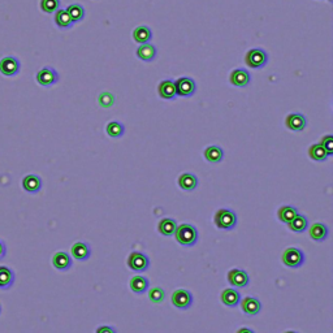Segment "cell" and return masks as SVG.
Listing matches in <instances>:
<instances>
[{
  "instance_id": "cell-1",
  "label": "cell",
  "mask_w": 333,
  "mask_h": 333,
  "mask_svg": "<svg viewBox=\"0 0 333 333\" xmlns=\"http://www.w3.org/2000/svg\"><path fill=\"white\" fill-rule=\"evenodd\" d=\"M175 237L177 242L183 246H194L198 242V231L194 225L184 223V224L177 225Z\"/></svg>"
},
{
  "instance_id": "cell-2",
  "label": "cell",
  "mask_w": 333,
  "mask_h": 333,
  "mask_svg": "<svg viewBox=\"0 0 333 333\" xmlns=\"http://www.w3.org/2000/svg\"><path fill=\"white\" fill-rule=\"evenodd\" d=\"M215 225L219 229H224V231H232L236 225H237V215L236 212L229 210V208H220L215 214Z\"/></svg>"
},
{
  "instance_id": "cell-3",
  "label": "cell",
  "mask_w": 333,
  "mask_h": 333,
  "mask_svg": "<svg viewBox=\"0 0 333 333\" xmlns=\"http://www.w3.org/2000/svg\"><path fill=\"white\" fill-rule=\"evenodd\" d=\"M245 63L251 69H260L268 63V55L263 48H251L245 56Z\"/></svg>"
},
{
  "instance_id": "cell-4",
  "label": "cell",
  "mask_w": 333,
  "mask_h": 333,
  "mask_svg": "<svg viewBox=\"0 0 333 333\" xmlns=\"http://www.w3.org/2000/svg\"><path fill=\"white\" fill-rule=\"evenodd\" d=\"M282 263L289 268H298L304 263V254L298 247H288L281 255Z\"/></svg>"
},
{
  "instance_id": "cell-5",
  "label": "cell",
  "mask_w": 333,
  "mask_h": 333,
  "mask_svg": "<svg viewBox=\"0 0 333 333\" xmlns=\"http://www.w3.org/2000/svg\"><path fill=\"white\" fill-rule=\"evenodd\" d=\"M126 264H128L129 268L134 272H143L150 266V259H148L147 255H144L143 253H139V251H133L130 255L128 256V260H126Z\"/></svg>"
},
{
  "instance_id": "cell-6",
  "label": "cell",
  "mask_w": 333,
  "mask_h": 333,
  "mask_svg": "<svg viewBox=\"0 0 333 333\" xmlns=\"http://www.w3.org/2000/svg\"><path fill=\"white\" fill-rule=\"evenodd\" d=\"M172 303L175 307L180 308V310H188L193 304V295L189 290L185 289H177L173 291L172 294Z\"/></svg>"
},
{
  "instance_id": "cell-7",
  "label": "cell",
  "mask_w": 333,
  "mask_h": 333,
  "mask_svg": "<svg viewBox=\"0 0 333 333\" xmlns=\"http://www.w3.org/2000/svg\"><path fill=\"white\" fill-rule=\"evenodd\" d=\"M175 86H176L177 95L184 96V98H189L194 95L197 90L196 81L190 77H181L177 81H175Z\"/></svg>"
},
{
  "instance_id": "cell-8",
  "label": "cell",
  "mask_w": 333,
  "mask_h": 333,
  "mask_svg": "<svg viewBox=\"0 0 333 333\" xmlns=\"http://www.w3.org/2000/svg\"><path fill=\"white\" fill-rule=\"evenodd\" d=\"M20 68H21L20 60L15 56H6L0 60V73L7 77H13L19 74Z\"/></svg>"
},
{
  "instance_id": "cell-9",
  "label": "cell",
  "mask_w": 333,
  "mask_h": 333,
  "mask_svg": "<svg viewBox=\"0 0 333 333\" xmlns=\"http://www.w3.org/2000/svg\"><path fill=\"white\" fill-rule=\"evenodd\" d=\"M59 81L58 72L51 67L42 68L41 71L37 73V82L43 87H50Z\"/></svg>"
},
{
  "instance_id": "cell-10",
  "label": "cell",
  "mask_w": 333,
  "mask_h": 333,
  "mask_svg": "<svg viewBox=\"0 0 333 333\" xmlns=\"http://www.w3.org/2000/svg\"><path fill=\"white\" fill-rule=\"evenodd\" d=\"M228 281L236 288H245V286L249 285L250 277L244 269L233 268L228 272Z\"/></svg>"
},
{
  "instance_id": "cell-11",
  "label": "cell",
  "mask_w": 333,
  "mask_h": 333,
  "mask_svg": "<svg viewBox=\"0 0 333 333\" xmlns=\"http://www.w3.org/2000/svg\"><path fill=\"white\" fill-rule=\"evenodd\" d=\"M250 81H251V76H250L249 71H246L244 68L234 69V71H232L231 76H229V82L236 87L249 86Z\"/></svg>"
},
{
  "instance_id": "cell-12",
  "label": "cell",
  "mask_w": 333,
  "mask_h": 333,
  "mask_svg": "<svg viewBox=\"0 0 333 333\" xmlns=\"http://www.w3.org/2000/svg\"><path fill=\"white\" fill-rule=\"evenodd\" d=\"M286 128L291 131H302L306 129V117L302 113H289L285 119Z\"/></svg>"
},
{
  "instance_id": "cell-13",
  "label": "cell",
  "mask_w": 333,
  "mask_h": 333,
  "mask_svg": "<svg viewBox=\"0 0 333 333\" xmlns=\"http://www.w3.org/2000/svg\"><path fill=\"white\" fill-rule=\"evenodd\" d=\"M240 303L241 308H242V311H244L246 315H256L259 314L260 310H262V303H260L259 299L255 297L247 295V297L241 299Z\"/></svg>"
},
{
  "instance_id": "cell-14",
  "label": "cell",
  "mask_w": 333,
  "mask_h": 333,
  "mask_svg": "<svg viewBox=\"0 0 333 333\" xmlns=\"http://www.w3.org/2000/svg\"><path fill=\"white\" fill-rule=\"evenodd\" d=\"M157 94L161 99L172 100L177 96L176 86H175V81L173 80H164L159 83L157 86Z\"/></svg>"
},
{
  "instance_id": "cell-15",
  "label": "cell",
  "mask_w": 333,
  "mask_h": 333,
  "mask_svg": "<svg viewBox=\"0 0 333 333\" xmlns=\"http://www.w3.org/2000/svg\"><path fill=\"white\" fill-rule=\"evenodd\" d=\"M52 266L59 271H67L72 267L71 255L65 251H58L52 256Z\"/></svg>"
},
{
  "instance_id": "cell-16",
  "label": "cell",
  "mask_w": 333,
  "mask_h": 333,
  "mask_svg": "<svg viewBox=\"0 0 333 333\" xmlns=\"http://www.w3.org/2000/svg\"><path fill=\"white\" fill-rule=\"evenodd\" d=\"M72 256H73L76 260H80V262H85L90 258L91 255V249H90L89 245L86 242H76V244L72 246L71 249Z\"/></svg>"
},
{
  "instance_id": "cell-17",
  "label": "cell",
  "mask_w": 333,
  "mask_h": 333,
  "mask_svg": "<svg viewBox=\"0 0 333 333\" xmlns=\"http://www.w3.org/2000/svg\"><path fill=\"white\" fill-rule=\"evenodd\" d=\"M220 299L228 307H236V306L240 304L241 301L240 291L232 288L225 289V290H223V293H221Z\"/></svg>"
},
{
  "instance_id": "cell-18",
  "label": "cell",
  "mask_w": 333,
  "mask_h": 333,
  "mask_svg": "<svg viewBox=\"0 0 333 333\" xmlns=\"http://www.w3.org/2000/svg\"><path fill=\"white\" fill-rule=\"evenodd\" d=\"M156 47L154 45H151V43H144V45H141L139 47L137 48V58L142 61H152L155 58H156Z\"/></svg>"
},
{
  "instance_id": "cell-19",
  "label": "cell",
  "mask_w": 333,
  "mask_h": 333,
  "mask_svg": "<svg viewBox=\"0 0 333 333\" xmlns=\"http://www.w3.org/2000/svg\"><path fill=\"white\" fill-rule=\"evenodd\" d=\"M23 188L30 194H36L42 189V180L37 175H28L23 179Z\"/></svg>"
},
{
  "instance_id": "cell-20",
  "label": "cell",
  "mask_w": 333,
  "mask_h": 333,
  "mask_svg": "<svg viewBox=\"0 0 333 333\" xmlns=\"http://www.w3.org/2000/svg\"><path fill=\"white\" fill-rule=\"evenodd\" d=\"M15 279H16V276L10 267L0 266V289L2 290L10 289L13 285Z\"/></svg>"
},
{
  "instance_id": "cell-21",
  "label": "cell",
  "mask_w": 333,
  "mask_h": 333,
  "mask_svg": "<svg viewBox=\"0 0 333 333\" xmlns=\"http://www.w3.org/2000/svg\"><path fill=\"white\" fill-rule=\"evenodd\" d=\"M203 155H205L206 160L211 164H218L224 159V151H223V148H221L220 146H216V144L208 146L205 150V154Z\"/></svg>"
},
{
  "instance_id": "cell-22",
  "label": "cell",
  "mask_w": 333,
  "mask_h": 333,
  "mask_svg": "<svg viewBox=\"0 0 333 333\" xmlns=\"http://www.w3.org/2000/svg\"><path fill=\"white\" fill-rule=\"evenodd\" d=\"M148 279L144 277V276H133L129 282V286H130L131 291H134L137 294H143L148 290Z\"/></svg>"
},
{
  "instance_id": "cell-23",
  "label": "cell",
  "mask_w": 333,
  "mask_h": 333,
  "mask_svg": "<svg viewBox=\"0 0 333 333\" xmlns=\"http://www.w3.org/2000/svg\"><path fill=\"white\" fill-rule=\"evenodd\" d=\"M179 186L185 192H193L198 186V179L193 173H183L179 177Z\"/></svg>"
},
{
  "instance_id": "cell-24",
  "label": "cell",
  "mask_w": 333,
  "mask_h": 333,
  "mask_svg": "<svg viewBox=\"0 0 333 333\" xmlns=\"http://www.w3.org/2000/svg\"><path fill=\"white\" fill-rule=\"evenodd\" d=\"M310 237L316 242H323L328 237V227L321 223H315L310 227Z\"/></svg>"
},
{
  "instance_id": "cell-25",
  "label": "cell",
  "mask_w": 333,
  "mask_h": 333,
  "mask_svg": "<svg viewBox=\"0 0 333 333\" xmlns=\"http://www.w3.org/2000/svg\"><path fill=\"white\" fill-rule=\"evenodd\" d=\"M288 225H289V229H290L291 232H295V233H302V232L306 231L308 227L307 218H306L304 215L297 214L294 218L291 219L290 223H288Z\"/></svg>"
},
{
  "instance_id": "cell-26",
  "label": "cell",
  "mask_w": 333,
  "mask_h": 333,
  "mask_svg": "<svg viewBox=\"0 0 333 333\" xmlns=\"http://www.w3.org/2000/svg\"><path fill=\"white\" fill-rule=\"evenodd\" d=\"M55 24H56L59 29H69V28L73 26L74 23L72 21L71 16L68 15L67 11L59 8V10L55 12Z\"/></svg>"
},
{
  "instance_id": "cell-27",
  "label": "cell",
  "mask_w": 333,
  "mask_h": 333,
  "mask_svg": "<svg viewBox=\"0 0 333 333\" xmlns=\"http://www.w3.org/2000/svg\"><path fill=\"white\" fill-rule=\"evenodd\" d=\"M151 38H152V33L148 26H138L133 30V39L139 45L148 43Z\"/></svg>"
},
{
  "instance_id": "cell-28",
  "label": "cell",
  "mask_w": 333,
  "mask_h": 333,
  "mask_svg": "<svg viewBox=\"0 0 333 333\" xmlns=\"http://www.w3.org/2000/svg\"><path fill=\"white\" fill-rule=\"evenodd\" d=\"M176 228H177V223L171 218L161 219V220L159 221V224H157V231L160 232L163 236H165V237H171V236H173L175 232H176Z\"/></svg>"
},
{
  "instance_id": "cell-29",
  "label": "cell",
  "mask_w": 333,
  "mask_h": 333,
  "mask_svg": "<svg viewBox=\"0 0 333 333\" xmlns=\"http://www.w3.org/2000/svg\"><path fill=\"white\" fill-rule=\"evenodd\" d=\"M308 156L315 161H325L328 159V154L321 147L320 143L311 144L310 148H308Z\"/></svg>"
},
{
  "instance_id": "cell-30",
  "label": "cell",
  "mask_w": 333,
  "mask_h": 333,
  "mask_svg": "<svg viewBox=\"0 0 333 333\" xmlns=\"http://www.w3.org/2000/svg\"><path fill=\"white\" fill-rule=\"evenodd\" d=\"M297 214V208L293 207V206H282V207L279 208V211H277V218H279V220L281 221V223L288 224Z\"/></svg>"
},
{
  "instance_id": "cell-31",
  "label": "cell",
  "mask_w": 333,
  "mask_h": 333,
  "mask_svg": "<svg viewBox=\"0 0 333 333\" xmlns=\"http://www.w3.org/2000/svg\"><path fill=\"white\" fill-rule=\"evenodd\" d=\"M65 11H67L68 15L71 16L72 21H73L74 24L80 23V21H82V20L85 19V8H83L81 4L78 3L71 4Z\"/></svg>"
},
{
  "instance_id": "cell-32",
  "label": "cell",
  "mask_w": 333,
  "mask_h": 333,
  "mask_svg": "<svg viewBox=\"0 0 333 333\" xmlns=\"http://www.w3.org/2000/svg\"><path fill=\"white\" fill-rule=\"evenodd\" d=\"M106 131L111 138H120L124 134L125 128L120 121H111L107 124Z\"/></svg>"
},
{
  "instance_id": "cell-33",
  "label": "cell",
  "mask_w": 333,
  "mask_h": 333,
  "mask_svg": "<svg viewBox=\"0 0 333 333\" xmlns=\"http://www.w3.org/2000/svg\"><path fill=\"white\" fill-rule=\"evenodd\" d=\"M165 298V291L160 286H154V288L148 289V299L152 303H161Z\"/></svg>"
},
{
  "instance_id": "cell-34",
  "label": "cell",
  "mask_w": 333,
  "mask_h": 333,
  "mask_svg": "<svg viewBox=\"0 0 333 333\" xmlns=\"http://www.w3.org/2000/svg\"><path fill=\"white\" fill-rule=\"evenodd\" d=\"M39 7L45 13H55L60 8V0H41Z\"/></svg>"
},
{
  "instance_id": "cell-35",
  "label": "cell",
  "mask_w": 333,
  "mask_h": 333,
  "mask_svg": "<svg viewBox=\"0 0 333 333\" xmlns=\"http://www.w3.org/2000/svg\"><path fill=\"white\" fill-rule=\"evenodd\" d=\"M320 144H321V147L325 150V152L328 154V156H330V155L333 154V135H330V134L324 135V137L321 138Z\"/></svg>"
},
{
  "instance_id": "cell-36",
  "label": "cell",
  "mask_w": 333,
  "mask_h": 333,
  "mask_svg": "<svg viewBox=\"0 0 333 333\" xmlns=\"http://www.w3.org/2000/svg\"><path fill=\"white\" fill-rule=\"evenodd\" d=\"M113 102H115V98H113V95L111 93H102L99 95V103L102 107L108 108V107L112 106Z\"/></svg>"
},
{
  "instance_id": "cell-37",
  "label": "cell",
  "mask_w": 333,
  "mask_h": 333,
  "mask_svg": "<svg viewBox=\"0 0 333 333\" xmlns=\"http://www.w3.org/2000/svg\"><path fill=\"white\" fill-rule=\"evenodd\" d=\"M95 333H116V329L109 325H102V327L96 328Z\"/></svg>"
},
{
  "instance_id": "cell-38",
  "label": "cell",
  "mask_w": 333,
  "mask_h": 333,
  "mask_svg": "<svg viewBox=\"0 0 333 333\" xmlns=\"http://www.w3.org/2000/svg\"><path fill=\"white\" fill-rule=\"evenodd\" d=\"M6 254H7V247H6V245H4L3 242H2V241H0V259H3L4 256H6Z\"/></svg>"
},
{
  "instance_id": "cell-39",
  "label": "cell",
  "mask_w": 333,
  "mask_h": 333,
  "mask_svg": "<svg viewBox=\"0 0 333 333\" xmlns=\"http://www.w3.org/2000/svg\"><path fill=\"white\" fill-rule=\"evenodd\" d=\"M237 333H254V330L250 329V328H240Z\"/></svg>"
},
{
  "instance_id": "cell-40",
  "label": "cell",
  "mask_w": 333,
  "mask_h": 333,
  "mask_svg": "<svg viewBox=\"0 0 333 333\" xmlns=\"http://www.w3.org/2000/svg\"><path fill=\"white\" fill-rule=\"evenodd\" d=\"M285 333H297V332H294V330H288V332H285Z\"/></svg>"
},
{
  "instance_id": "cell-41",
  "label": "cell",
  "mask_w": 333,
  "mask_h": 333,
  "mask_svg": "<svg viewBox=\"0 0 333 333\" xmlns=\"http://www.w3.org/2000/svg\"><path fill=\"white\" fill-rule=\"evenodd\" d=\"M0 312H2V306H0Z\"/></svg>"
},
{
  "instance_id": "cell-42",
  "label": "cell",
  "mask_w": 333,
  "mask_h": 333,
  "mask_svg": "<svg viewBox=\"0 0 333 333\" xmlns=\"http://www.w3.org/2000/svg\"><path fill=\"white\" fill-rule=\"evenodd\" d=\"M329 2H332V0H329Z\"/></svg>"
}]
</instances>
